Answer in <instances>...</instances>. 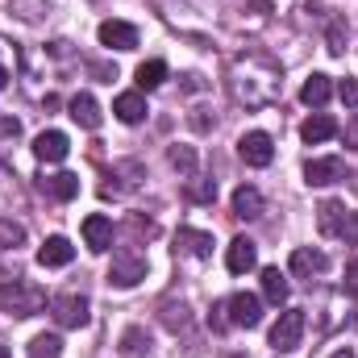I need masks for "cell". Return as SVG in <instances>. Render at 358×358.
Instances as JSON below:
<instances>
[{"instance_id": "cell-16", "label": "cell", "mask_w": 358, "mask_h": 358, "mask_svg": "<svg viewBox=\"0 0 358 358\" xmlns=\"http://www.w3.org/2000/svg\"><path fill=\"white\" fill-rule=\"evenodd\" d=\"M67 108H71V121H76V125H84V129H100V121H104V117H100V104H96V96H92V92L71 96V104H67Z\"/></svg>"}, {"instance_id": "cell-11", "label": "cell", "mask_w": 358, "mask_h": 358, "mask_svg": "<svg viewBox=\"0 0 358 358\" xmlns=\"http://www.w3.org/2000/svg\"><path fill=\"white\" fill-rule=\"evenodd\" d=\"M84 242H88L92 255H104V250L113 246V221H108L104 213H92V217H84Z\"/></svg>"}, {"instance_id": "cell-7", "label": "cell", "mask_w": 358, "mask_h": 358, "mask_svg": "<svg viewBox=\"0 0 358 358\" xmlns=\"http://www.w3.org/2000/svg\"><path fill=\"white\" fill-rule=\"evenodd\" d=\"M225 308H229V325L255 329V325L263 321V300H259V296H250V292H238V296H229V300H225Z\"/></svg>"}, {"instance_id": "cell-31", "label": "cell", "mask_w": 358, "mask_h": 358, "mask_svg": "<svg viewBox=\"0 0 358 358\" xmlns=\"http://www.w3.org/2000/svg\"><path fill=\"white\" fill-rule=\"evenodd\" d=\"M8 8H29V13H25V21H42L46 0H8Z\"/></svg>"}, {"instance_id": "cell-21", "label": "cell", "mask_w": 358, "mask_h": 358, "mask_svg": "<svg viewBox=\"0 0 358 358\" xmlns=\"http://www.w3.org/2000/svg\"><path fill=\"white\" fill-rule=\"evenodd\" d=\"M346 204L342 200H325L321 208H317V229L325 234V238H338V229H342V221H346Z\"/></svg>"}, {"instance_id": "cell-13", "label": "cell", "mask_w": 358, "mask_h": 358, "mask_svg": "<svg viewBox=\"0 0 358 358\" xmlns=\"http://www.w3.org/2000/svg\"><path fill=\"white\" fill-rule=\"evenodd\" d=\"M263 208H267V204H263V192H259V187L242 183V187L234 192V217H238V221H259Z\"/></svg>"}, {"instance_id": "cell-33", "label": "cell", "mask_w": 358, "mask_h": 358, "mask_svg": "<svg viewBox=\"0 0 358 358\" xmlns=\"http://www.w3.org/2000/svg\"><path fill=\"white\" fill-rule=\"evenodd\" d=\"M338 96H342V104H350V108H355V104H358V80H350V76H346V80H338Z\"/></svg>"}, {"instance_id": "cell-41", "label": "cell", "mask_w": 358, "mask_h": 358, "mask_svg": "<svg viewBox=\"0 0 358 358\" xmlns=\"http://www.w3.org/2000/svg\"><path fill=\"white\" fill-rule=\"evenodd\" d=\"M234 358H246V355H234Z\"/></svg>"}, {"instance_id": "cell-28", "label": "cell", "mask_w": 358, "mask_h": 358, "mask_svg": "<svg viewBox=\"0 0 358 358\" xmlns=\"http://www.w3.org/2000/svg\"><path fill=\"white\" fill-rule=\"evenodd\" d=\"M21 242H25V225H21V221L0 217V250H17Z\"/></svg>"}, {"instance_id": "cell-40", "label": "cell", "mask_w": 358, "mask_h": 358, "mask_svg": "<svg viewBox=\"0 0 358 358\" xmlns=\"http://www.w3.org/2000/svg\"><path fill=\"white\" fill-rule=\"evenodd\" d=\"M0 358H8V350H4V346H0Z\"/></svg>"}, {"instance_id": "cell-37", "label": "cell", "mask_w": 358, "mask_h": 358, "mask_svg": "<svg viewBox=\"0 0 358 358\" xmlns=\"http://www.w3.org/2000/svg\"><path fill=\"white\" fill-rule=\"evenodd\" d=\"M346 146H350V150H358V113L346 121Z\"/></svg>"}, {"instance_id": "cell-1", "label": "cell", "mask_w": 358, "mask_h": 358, "mask_svg": "<svg viewBox=\"0 0 358 358\" xmlns=\"http://www.w3.org/2000/svg\"><path fill=\"white\" fill-rule=\"evenodd\" d=\"M225 84H229V96L242 108H271L279 100V92H283V71H279V63L271 55L246 50V55H238L229 63Z\"/></svg>"}, {"instance_id": "cell-5", "label": "cell", "mask_w": 358, "mask_h": 358, "mask_svg": "<svg viewBox=\"0 0 358 358\" xmlns=\"http://www.w3.org/2000/svg\"><path fill=\"white\" fill-rule=\"evenodd\" d=\"M50 317L63 325V329H84L88 325V300L76 296V292H63V296H50Z\"/></svg>"}, {"instance_id": "cell-22", "label": "cell", "mask_w": 358, "mask_h": 358, "mask_svg": "<svg viewBox=\"0 0 358 358\" xmlns=\"http://www.w3.org/2000/svg\"><path fill=\"white\" fill-rule=\"evenodd\" d=\"M263 296H267L271 304H287L292 283H287V275H283L279 267H263Z\"/></svg>"}, {"instance_id": "cell-15", "label": "cell", "mask_w": 358, "mask_h": 358, "mask_svg": "<svg viewBox=\"0 0 358 358\" xmlns=\"http://www.w3.org/2000/svg\"><path fill=\"white\" fill-rule=\"evenodd\" d=\"M42 192H46L50 200L67 204V200H76V196H80V176H71V171H55V176L42 179Z\"/></svg>"}, {"instance_id": "cell-20", "label": "cell", "mask_w": 358, "mask_h": 358, "mask_svg": "<svg viewBox=\"0 0 358 358\" xmlns=\"http://www.w3.org/2000/svg\"><path fill=\"white\" fill-rule=\"evenodd\" d=\"M292 275H304V279H313V275H321V271L329 267V259L321 255V250H313V246H300V250H292Z\"/></svg>"}, {"instance_id": "cell-9", "label": "cell", "mask_w": 358, "mask_h": 358, "mask_svg": "<svg viewBox=\"0 0 358 358\" xmlns=\"http://www.w3.org/2000/svg\"><path fill=\"white\" fill-rule=\"evenodd\" d=\"M225 267L234 271V275L255 271V267H259V246H255L250 238H234V242L225 246Z\"/></svg>"}, {"instance_id": "cell-17", "label": "cell", "mask_w": 358, "mask_h": 358, "mask_svg": "<svg viewBox=\"0 0 358 358\" xmlns=\"http://www.w3.org/2000/svg\"><path fill=\"white\" fill-rule=\"evenodd\" d=\"M113 113H117V121L138 125V121H146V96H142V92H121V96L113 100Z\"/></svg>"}, {"instance_id": "cell-4", "label": "cell", "mask_w": 358, "mask_h": 358, "mask_svg": "<svg viewBox=\"0 0 358 358\" xmlns=\"http://www.w3.org/2000/svg\"><path fill=\"white\" fill-rule=\"evenodd\" d=\"M300 338H304V313L300 308L279 313V321L271 325V350L275 355H292L300 346Z\"/></svg>"}, {"instance_id": "cell-35", "label": "cell", "mask_w": 358, "mask_h": 358, "mask_svg": "<svg viewBox=\"0 0 358 358\" xmlns=\"http://www.w3.org/2000/svg\"><path fill=\"white\" fill-rule=\"evenodd\" d=\"M342 283H346V296H355L358 300V259L355 263H346V279H342Z\"/></svg>"}, {"instance_id": "cell-29", "label": "cell", "mask_w": 358, "mask_h": 358, "mask_svg": "<svg viewBox=\"0 0 358 358\" xmlns=\"http://www.w3.org/2000/svg\"><path fill=\"white\" fill-rule=\"evenodd\" d=\"M325 46H329V55H346V21L342 17H334L325 25Z\"/></svg>"}, {"instance_id": "cell-19", "label": "cell", "mask_w": 358, "mask_h": 358, "mask_svg": "<svg viewBox=\"0 0 358 358\" xmlns=\"http://www.w3.org/2000/svg\"><path fill=\"white\" fill-rule=\"evenodd\" d=\"M329 96H334V80H329V76H321V71H313V76L304 80V88H300V100H304L308 108H325V104H329Z\"/></svg>"}, {"instance_id": "cell-14", "label": "cell", "mask_w": 358, "mask_h": 358, "mask_svg": "<svg viewBox=\"0 0 358 358\" xmlns=\"http://www.w3.org/2000/svg\"><path fill=\"white\" fill-rule=\"evenodd\" d=\"M334 134H338V121H334L329 113H321V108H317V113L300 125V138H304L308 146H321V142H329Z\"/></svg>"}, {"instance_id": "cell-6", "label": "cell", "mask_w": 358, "mask_h": 358, "mask_svg": "<svg viewBox=\"0 0 358 358\" xmlns=\"http://www.w3.org/2000/svg\"><path fill=\"white\" fill-rule=\"evenodd\" d=\"M238 155H242L246 167H267L271 159H275V142H271V134H263V129H250V134L238 138Z\"/></svg>"}, {"instance_id": "cell-10", "label": "cell", "mask_w": 358, "mask_h": 358, "mask_svg": "<svg viewBox=\"0 0 358 358\" xmlns=\"http://www.w3.org/2000/svg\"><path fill=\"white\" fill-rule=\"evenodd\" d=\"M342 176H346L342 159H308L304 163V183L308 187H329V183H338Z\"/></svg>"}, {"instance_id": "cell-12", "label": "cell", "mask_w": 358, "mask_h": 358, "mask_svg": "<svg viewBox=\"0 0 358 358\" xmlns=\"http://www.w3.org/2000/svg\"><path fill=\"white\" fill-rule=\"evenodd\" d=\"M100 46H108V50H134L138 46V29L129 21H104L100 25Z\"/></svg>"}, {"instance_id": "cell-32", "label": "cell", "mask_w": 358, "mask_h": 358, "mask_svg": "<svg viewBox=\"0 0 358 358\" xmlns=\"http://www.w3.org/2000/svg\"><path fill=\"white\" fill-rule=\"evenodd\" d=\"M338 238H346V246H358V213H346V221H342Z\"/></svg>"}, {"instance_id": "cell-24", "label": "cell", "mask_w": 358, "mask_h": 358, "mask_svg": "<svg viewBox=\"0 0 358 358\" xmlns=\"http://www.w3.org/2000/svg\"><path fill=\"white\" fill-rule=\"evenodd\" d=\"M163 80H167V63H163V59H146V63L138 67V92L163 88Z\"/></svg>"}, {"instance_id": "cell-18", "label": "cell", "mask_w": 358, "mask_h": 358, "mask_svg": "<svg viewBox=\"0 0 358 358\" xmlns=\"http://www.w3.org/2000/svg\"><path fill=\"white\" fill-rule=\"evenodd\" d=\"M71 259H76V246L67 238H46L38 250V267H67Z\"/></svg>"}, {"instance_id": "cell-2", "label": "cell", "mask_w": 358, "mask_h": 358, "mask_svg": "<svg viewBox=\"0 0 358 358\" xmlns=\"http://www.w3.org/2000/svg\"><path fill=\"white\" fill-rule=\"evenodd\" d=\"M0 308H4L8 317H38V313L46 308V292H42L38 283H29V279L13 275V279L0 283Z\"/></svg>"}, {"instance_id": "cell-36", "label": "cell", "mask_w": 358, "mask_h": 358, "mask_svg": "<svg viewBox=\"0 0 358 358\" xmlns=\"http://www.w3.org/2000/svg\"><path fill=\"white\" fill-rule=\"evenodd\" d=\"M225 313H229V308H225V304H217V308H213V317H208V325H213V329H229V317H225Z\"/></svg>"}, {"instance_id": "cell-30", "label": "cell", "mask_w": 358, "mask_h": 358, "mask_svg": "<svg viewBox=\"0 0 358 358\" xmlns=\"http://www.w3.org/2000/svg\"><path fill=\"white\" fill-rule=\"evenodd\" d=\"M213 196H217V183H213V179H204V176H192V179H187V200L208 204Z\"/></svg>"}, {"instance_id": "cell-39", "label": "cell", "mask_w": 358, "mask_h": 358, "mask_svg": "<svg viewBox=\"0 0 358 358\" xmlns=\"http://www.w3.org/2000/svg\"><path fill=\"white\" fill-rule=\"evenodd\" d=\"M8 88V71H4V67H0V92Z\"/></svg>"}, {"instance_id": "cell-8", "label": "cell", "mask_w": 358, "mask_h": 358, "mask_svg": "<svg viewBox=\"0 0 358 358\" xmlns=\"http://www.w3.org/2000/svg\"><path fill=\"white\" fill-rule=\"evenodd\" d=\"M34 155H38V163H63L71 155V142H67V134L46 129V134L34 138Z\"/></svg>"}, {"instance_id": "cell-3", "label": "cell", "mask_w": 358, "mask_h": 358, "mask_svg": "<svg viewBox=\"0 0 358 358\" xmlns=\"http://www.w3.org/2000/svg\"><path fill=\"white\" fill-rule=\"evenodd\" d=\"M146 271H150V263H146V255H138V250H117L113 255V267H108V283L113 287H138L142 279H146Z\"/></svg>"}, {"instance_id": "cell-26", "label": "cell", "mask_w": 358, "mask_h": 358, "mask_svg": "<svg viewBox=\"0 0 358 358\" xmlns=\"http://www.w3.org/2000/svg\"><path fill=\"white\" fill-rule=\"evenodd\" d=\"M63 355V338L59 334H38L29 342V358H59Z\"/></svg>"}, {"instance_id": "cell-34", "label": "cell", "mask_w": 358, "mask_h": 358, "mask_svg": "<svg viewBox=\"0 0 358 358\" xmlns=\"http://www.w3.org/2000/svg\"><path fill=\"white\" fill-rule=\"evenodd\" d=\"M21 138V121L17 117H0V142H17Z\"/></svg>"}, {"instance_id": "cell-25", "label": "cell", "mask_w": 358, "mask_h": 358, "mask_svg": "<svg viewBox=\"0 0 358 358\" xmlns=\"http://www.w3.org/2000/svg\"><path fill=\"white\" fill-rule=\"evenodd\" d=\"M176 246H187L196 259H208V255H213V238H208V234H200V229H179Z\"/></svg>"}, {"instance_id": "cell-27", "label": "cell", "mask_w": 358, "mask_h": 358, "mask_svg": "<svg viewBox=\"0 0 358 358\" xmlns=\"http://www.w3.org/2000/svg\"><path fill=\"white\" fill-rule=\"evenodd\" d=\"M167 159H171V167H176L183 179L196 176V150H192V146H171V150H167Z\"/></svg>"}, {"instance_id": "cell-23", "label": "cell", "mask_w": 358, "mask_h": 358, "mask_svg": "<svg viewBox=\"0 0 358 358\" xmlns=\"http://www.w3.org/2000/svg\"><path fill=\"white\" fill-rule=\"evenodd\" d=\"M150 355V334L142 325H129L121 334V358H146Z\"/></svg>"}, {"instance_id": "cell-38", "label": "cell", "mask_w": 358, "mask_h": 358, "mask_svg": "<svg viewBox=\"0 0 358 358\" xmlns=\"http://www.w3.org/2000/svg\"><path fill=\"white\" fill-rule=\"evenodd\" d=\"M334 358H358L355 350H334Z\"/></svg>"}]
</instances>
